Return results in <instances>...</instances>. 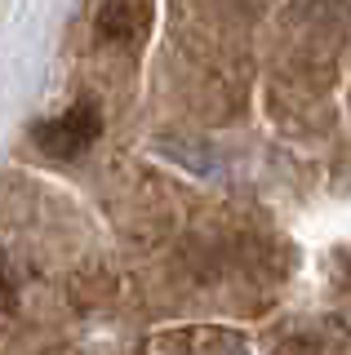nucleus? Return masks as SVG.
Returning <instances> with one entry per match:
<instances>
[{
	"label": "nucleus",
	"instance_id": "f257e3e1",
	"mask_svg": "<svg viewBox=\"0 0 351 355\" xmlns=\"http://www.w3.org/2000/svg\"><path fill=\"white\" fill-rule=\"evenodd\" d=\"M98 133H103V116H98V107L94 103H76V107L62 111V116L45 120V125L36 129V142H40V151L67 160V155L89 151Z\"/></svg>",
	"mask_w": 351,
	"mask_h": 355
},
{
	"label": "nucleus",
	"instance_id": "f03ea898",
	"mask_svg": "<svg viewBox=\"0 0 351 355\" xmlns=\"http://www.w3.org/2000/svg\"><path fill=\"white\" fill-rule=\"evenodd\" d=\"M151 27V9L142 5V0H112V5L98 14V40L103 44H125V49H134V44L147 36Z\"/></svg>",
	"mask_w": 351,
	"mask_h": 355
},
{
	"label": "nucleus",
	"instance_id": "7ed1b4c3",
	"mask_svg": "<svg viewBox=\"0 0 351 355\" xmlns=\"http://www.w3.org/2000/svg\"><path fill=\"white\" fill-rule=\"evenodd\" d=\"M347 284H351V253H347Z\"/></svg>",
	"mask_w": 351,
	"mask_h": 355
}]
</instances>
